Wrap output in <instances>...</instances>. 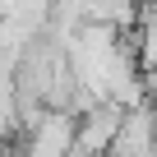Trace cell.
Wrapping results in <instances>:
<instances>
[{"label":"cell","mask_w":157,"mask_h":157,"mask_svg":"<svg viewBox=\"0 0 157 157\" xmlns=\"http://www.w3.org/2000/svg\"><path fill=\"white\" fill-rule=\"evenodd\" d=\"M129 106H120L116 97L111 102H97L93 111L78 116V139H74V152H111L116 134H120V120H125Z\"/></svg>","instance_id":"2"},{"label":"cell","mask_w":157,"mask_h":157,"mask_svg":"<svg viewBox=\"0 0 157 157\" xmlns=\"http://www.w3.org/2000/svg\"><path fill=\"white\" fill-rule=\"evenodd\" d=\"M74 139H78V116L51 106L46 120L23 139L19 152H23V157H69V152H74Z\"/></svg>","instance_id":"1"},{"label":"cell","mask_w":157,"mask_h":157,"mask_svg":"<svg viewBox=\"0 0 157 157\" xmlns=\"http://www.w3.org/2000/svg\"><path fill=\"white\" fill-rule=\"evenodd\" d=\"M111 152L116 157H148V152H157V102H143V106L125 111Z\"/></svg>","instance_id":"3"}]
</instances>
